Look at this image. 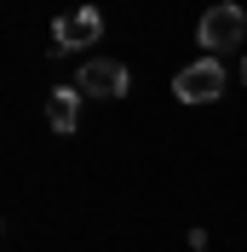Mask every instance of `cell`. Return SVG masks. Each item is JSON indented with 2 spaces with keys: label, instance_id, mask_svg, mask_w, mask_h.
I'll return each instance as SVG.
<instances>
[{
  "label": "cell",
  "instance_id": "2",
  "mask_svg": "<svg viewBox=\"0 0 247 252\" xmlns=\"http://www.w3.org/2000/svg\"><path fill=\"white\" fill-rule=\"evenodd\" d=\"M172 97H178V103H218V97H224V63L218 58L184 63V69L172 75Z\"/></svg>",
  "mask_w": 247,
  "mask_h": 252
},
{
  "label": "cell",
  "instance_id": "6",
  "mask_svg": "<svg viewBox=\"0 0 247 252\" xmlns=\"http://www.w3.org/2000/svg\"><path fill=\"white\" fill-rule=\"evenodd\" d=\"M242 80H247V58H242Z\"/></svg>",
  "mask_w": 247,
  "mask_h": 252
},
{
  "label": "cell",
  "instance_id": "3",
  "mask_svg": "<svg viewBox=\"0 0 247 252\" xmlns=\"http://www.w3.org/2000/svg\"><path fill=\"white\" fill-rule=\"evenodd\" d=\"M98 34H104V12L98 6H81V12H63L52 23V46L58 52H81V46H92Z\"/></svg>",
  "mask_w": 247,
  "mask_h": 252
},
{
  "label": "cell",
  "instance_id": "5",
  "mask_svg": "<svg viewBox=\"0 0 247 252\" xmlns=\"http://www.w3.org/2000/svg\"><path fill=\"white\" fill-rule=\"evenodd\" d=\"M46 121L58 126V132H75L81 126V86H58V92L46 97Z\"/></svg>",
  "mask_w": 247,
  "mask_h": 252
},
{
  "label": "cell",
  "instance_id": "1",
  "mask_svg": "<svg viewBox=\"0 0 247 252\" xmlns=\"http://www.w3.org/2000/svg\"><path fill=\"white\" fill-rule=\"evenodd\" d=\"M201 46H207V58H224L230 46H242V34H247V12L236 6V0H218V6H207L201 12Z\"/></svg>",
  "mask_w": 247,
  "mask_h": 252
},
{
  "label": "cell",
  "instance_id": "4",
  "mask_svg": "<svg viewBox=\"0 0 247 252\" xmlns=\"http://www.w3.org/2000/svg\"><path fill=\"white\" fill-rule=\"evenodd\" d=\"M81 97H126V86H132V75H126V63L115 58H98V63H81Z\"/></svg>",
  "mask_w": 247,
  "mask_h": 252
}]
</instances>
